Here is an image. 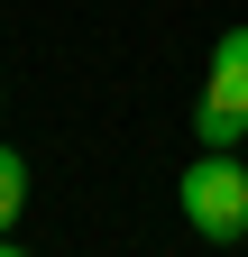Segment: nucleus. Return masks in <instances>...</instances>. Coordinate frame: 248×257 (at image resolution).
<instances>
[{"mask_svg":"<svg viewBox=\"0 0 248 257\" xmlns=\"http://www.w3.org/2000/svg\"><path fill=\"white\" fill-rule=\"evenodd\" d=\"M193 138L221 147V156H239V138H248V28H221V46H211V83H202Z\"/></svg>","mask_w":248,"mask_h":257,"instance_id":"2","label":"nucleus"},{"mask_svg":"<svg viewBox=\"0 0 248 257\" xmlns=\"http://www.w3.org/2000/svg\"><path fill=\"white\" fill-rule=\"evenodd\" d=\"M19 211H28V156L0 147V230H19Z\"/></svg>","mask_w":248,"mask_h":257,"instance_id":"3","label":"nucleus"},{"mask_svg":"<svg viewBox=\"0 0 248 257\" xmlns=\"http://www.w3.org/2000/svg\"><path fill=\"white\" fill-rule=\"evenodd\" d=\"M0 257H28V248H19V239H10V230H0Z\"/></svg>","mask_w":248,"mask_h":257,"instance_id":"4","label":"nucleus"},{"mask_svg":"<svg viewBox=\"0 0 248 257\" xmlns=\"http://www.w3.org/2000/svg\"><path fill=\"white\" fill-rule=\"evenodd\" d=\"M175 202H184V220L211 239V248H230V239H248V166L239 156H221V147H202L193 166H184V184H175Z\"/></svg>","mask_w":248,"mask_h":257,"instance_id":"1","label":"nucleus"}]
</instances>
